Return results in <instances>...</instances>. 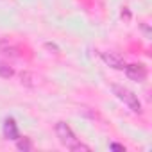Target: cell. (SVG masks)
Masks as SVG:
<instances>
[{
  "label": "cell",
  "mask_w": 152,
  "mask_h": 152,
  "mask_svg": "<svg viewBox=\"0 0 152 152\" xmlns=\"http://www.w3.org/2000/svg\"><path fill=\"white\" fill-rule=\"evenodd\" d=\"M20 79H22V84H25V86H29V88H32L36 83H34V75L32 73H29V72H22L20 73Z\"/></svg>",
  "instance_id": "cell-9"
},
{
  "label": "cell",
  "mask_w": 152,
  "mask_h": 152,
  "mask_svg": "<svg viewBox=\"0 0 152 152\" xmlns=\"http://www.w3.org/2000/svg\"><path fill=\"white\" fill-rule=\"evenodd\" d=\"M111 91H113V95H115L120 102H124V106H127L132 113H136V115H141V113H143L141 100L138 99V95H136L134 91H131L129 88L120 86V84H111Z\"/></svg>",
  "instance_id": "cell-1"
},
{
  "label": "cell",
  "mask_w": 152,
  "mask_h": 152,
  "mask_svg": "<svg viewBox=\"0 0 152 152\" xmlns=\"http://www.w3.org/2000/svg\"><path fill=\"white\" fill-rule=\"evenodd\" d=\"M100 59H102L109 68H113V70H124V68H125L124 59H122L118 54H115V52H100Z\"/></svg>",
  "instance_id": "cell-4"
},
{
  "label": "cell",
  "mask_w": 152,
  "mask_h": 152,
  "mask_svg": "<svg viewBox=\"0 0 152 152\" xmlns=\"http://www.w3.org/2000/svg\"><path fill=\"white\" fill-rule=\"evenodd\" d=\"M0 52H2L6 57H11V59H15V57H18V56H20V54H18V48H16L13 43L6 41V39L0 41Z\"/></svg>",
  "instance_id": "cell-6"
},
{
  "label": "cell",
  "mask_w": 152,
  "mask_h": 152,
  "mask_svg": "<svg viewBox=\"0 0 152 152\" xmlns=\"http://www.w3.org/2000/svg\"><path fill=\"white\" fill-rule=\"evenodd\" d=\"M16 148H18V150H23V152L32 150V141H31V138H18V140H16Z\"/></svg>",
  "instance_id": "cell-7"
},
{
  "label": "cell",
  "mask_w": 152,
  "mask_h": 152,
  "mask_svg": "<svg viewBox=\"0 0 152 152\" xmlns=\"http://www.w3.org/2000/svg\"><path fill=\"white\" fill-rule=\"evenodd\" d=\"M4 136H6V140H13V141H16L20 138V131H18V125H16L15 118H6V122H4Z\"/></svg>",
  "instance_id": "cell-5"
},
{
  "label": "cell",
  "mask_w": 152,
  "mask_h": 152,
  "mask_svg": "<svg viewBox=\"0 0 152 152\" xmlns=\"http://www.w3.org/2000/svg\"><path fill=\"white\" fill-rule=\"evenodd\" d=\"M124 72H125L127 77H129L131 81H134V83H143V81L147 79V68H145V64H141V63L125 64Z\"/></svg>",
  "instance_id": "cell-3"
},
{
  "label": "cell",
  "mask_w": 152,
  "mask_h": 152,
  "mask_svg": "<svg viewBox=\"0 0 152 152\" xmlns=\"http://www.w3.org/2000/svg\"><path fill=\"white\" fill-rule=\"evenodd\" d=\"M54 131H56V136H57L59 143H61V145H64L68 150H72V148H73V145L79 141V138L75 136V132L72 131V127H70L66 122H57V124H56V127H54Z\"/></svg>",
  "instance_id": "cell-2"
},
{
  "label": "cell",
  "mask_w": 152,
  "mask_h": 152,
  "mask_svg": "<svg viewBox=\"0 0 152 152\" xmlns=\"http://www.w3.org/2000/svg\"><path fill=\"white\" fill-rule=\"evenodd\" d=\"M109 148H111V150H122V152L125 150V147H124V145H118V143H111Z\"/></svg>",
  "instance_id": "cell-10"
},
{
  "label": "cell",
  "mask_w": 152,
  "mask_h": 152,
  "mask_svg": "<svg viewBox=\"0 0 152 152\" xmlns=\"http://www.w3.org/2000/svg\"><path fill=\"white\" fill-rule=\"evenodd\" d=\"M13 75H15V70H13L9 64L0 63V77H2V79H11Z\"/></svg>",
  "instance_id": "cell-8"
}]
</instances>
